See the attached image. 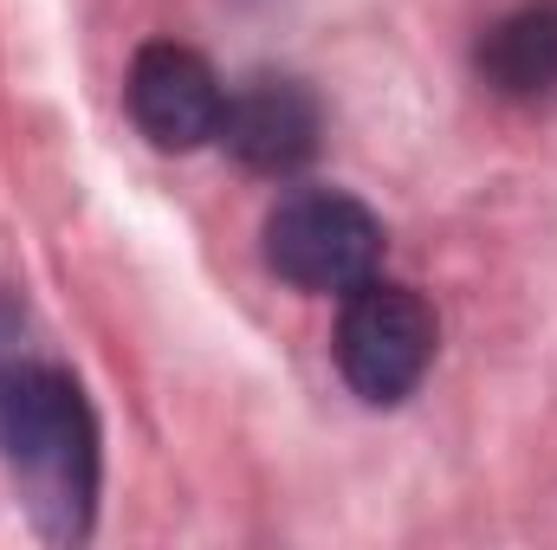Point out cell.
Instances as JSON below:
<instances>
[{
  "label": "cell",
  "mask_w": 557,
  "mask_h": 550,
  "mask_svg": "<svg viewBox=\"0 0 557 550\" xmlns=\"http://www.w3.org/2000/svg\"><path fill=\"white\" fill-rule=\"evenodd\" d=\"M0 453L20 486L26 518L72 545L91 532L98 505V421L85 389L59 363H33L0 402Z\"/></svg>",
  "instance_id": "1"
},
{
  "label": "cell",
  "mask_w": 557,
  "mask_h": 550,
  "mask_svg": "<svg viewBox=\"0 0 557 550\" xmlns=\"http://www.w3.org/2000/svg\"><path fill=\"white\" fill-rule=\"evenodd\" d=\"M267 260L298 291H357L383 266V221L344 188H292L267 214Z\"/></svg>",
  "instance_id": "2"
},
{
  "label": "cell",
  "mask_w": 557,
  "mask_h": 550,
  "mask_svg": "<svg viewBox=\"0 0 557 550\" xmlns=\"http://www.w3.org/2000/svg\"><path fill=\"white\" fill-rule=\"evenodd\" d=\"M434 363V311L421 304V291L389 285V278H363L357 291H344V317H337V370L344 383L389 409L416 389Z\"/></svg>",
  "instance_id": "3"
},
{
  "label": "cell",
  "mask_w": 557,
  "mask_h": 550,
  "mask_svg": "<svg viewBox=\"0 0 557 550\" xmlns=\"http://www.w3.org/2000/svg\"><path fill=\"white\" fill-rule=\"evenodd\" d=\"M221 111L227 91L214 78V65L188 46H143L131 65V117L156 149H201L208 137H221Z\"/></svg>",
  "instance_id": "4"
},
{
  "label": "cell",
  "mask_w": 557,
  "mask_h": 550,
  "mask_svg": "<svg viewBox=\"0 0 557 550\" xmlns=\"http://www.w3.org/2000/svg\"><path fill=\"white\" fill-rule=\"evenodd\" d=\"M318 98L298 85V78H278V72H253L247 85L227 91V111H221V142L260 168V175H292L318 155Z\"/></svg>",
  "instance_id": "5"
},
{
  "label": "cell",
  "mask_w": 557,
  "mask_h": 550,
  "mask_svg": "<svg viewBox=\"0 0 557 550\" xmlns=\"http://www.w3.org/2000/svg\"><path fill=\"white\" fill-rule=\"evenodd\" d=\"M486 91L499 98H552L557 91V0H525L486 26L473 52Z\"/></svg>",
  "instance_id": "6"
},
{
  "label": "cell",
  "mask_w": 557,
  "mask_h": 550,
  "mask_svg": "<svg viewBox=\"0 0 557 550\" xmlns=\"http://www.w3.org/2000/svg\"><path fill=\"white\" fill-rule=\"evenodd\" d=\"M33 363H46L39 343H33V324H26V311L0 291V402H7V389H13Z\"/></svg>",
  "instance_id": "7"
}]
</instances>
